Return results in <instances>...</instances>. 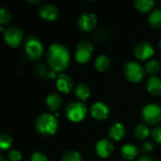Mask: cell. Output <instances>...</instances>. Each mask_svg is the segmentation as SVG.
<instances>
[{
    "label": "cell",
    "instance_id": "obj_13",
    "mask_svg": "<svg viewBox=\"0 0 161 161\" xmlns=\"http://www.w3.org/2000/svg\"><path fill=\"white\" fill-rule=\"evenodd\" d=\"M40 16L46 21H54L58 15V9L55 5L44 4L39 9Z\"/></svg>",
    "mask_w": 161,
    "mask_h": 161
},
{
    "label": "cell",
    "instance_id": "obj_15",
    "mask_svg": "<svg viewBox=\"0 0 161 161\" xmlns=\"http://www.w3.org/2000/svg\"><path fill=\"white\" fill-rule=\"evenodd\" d=\"M146 88L151 94L155 96L161 95V79L157 75H151L147 79Z\"/></svg>",
    "mask_w": 161,
    "mask_h": 161
},
{
    "label": "cell",
    "instance_id": "obj_11",
    "mask_svg": "<svg viewBox=\"0 0 161 161\" xmlns=\"http://www.w3.org/2000/svg\"><path fill=\"white\" fill-rule=\"evenodd\" d=\"M91 114L98 121L106 120L109 115V108L103 102H95L91 107Z\"/></svg>",
    "mask_w": 161,
    "mask_h": 161
},
{
    "label": "cell",
    "instance_id": "obj_24",
    "mask_svg": "<svg viewBox=\"0 0 161 161\" xmlns=\"http://www.w3.org/2000/svg\"><path fill=\"white\" fill-rule=\"evenodd\" d=\"M145 70L150 75H156L160 70V63L157 59H151L146 63Z\"/></svg>",
    "mask_w": 161,
    "mask_h": 161
},
{
    "label": "cell",
    "instance_id": "obj_12",
    "mask_svg": "<svg viewBox=\"0 0 161 161\" xmlns=\"http://www.w3.org/2000/svg\"><path fill=\"white\" fill-rule=\"evenodd\" d=\"M113 150H114V146L112 142L107 139H102L98 141L95 145V152L102 158H108L112 154Z\"/></svg>",
    "mask_w": 161,
    "mask_h": 161
},
{
    "label": "cell",
    "instance_id": "obj_25",
    "mask_svg": "<svg viewBox=\"0 0 161 161\" xmlns=\"http://www.w3.org/2000/svg\"><path fill=\"white\" fill-rule=\"evenodd\" d=\"M82 158L81 155L75 150H71V151H67L66 153H64V155L61 158V161H81Z\"/></svg>",
    "mask_w": 161,
    "mask_h": 161
},
{
    "label": "cell",
    "instance_id": "obj_33",
    "mask_svg": "<svg viewBox=\"0 0 161 161\" xmlns=\"http://www.w3.org/2000/svg\"><path fill=\"white\" fill-rule=\"evenodd\" d=\"M0 161H7V159H6V158H5V157L0 156Z\"/></svg>",
    "mask_w": 161,
    "mask_h": 161
},
{
    "label": "cell",
    "instance_id": "obj_34",
    "mask_svg": "<svg viewBox=\"0 0 161 161\" xmlns=\"http://www.w3.org/2000/svg\"><path fill=\"white\" fill-rule=\"evenodd\" d=\"M159 48H160V51H161V40H160V42H159Z\"/></svg>",
    "mask_w": 161,
    "mask_h": 161
},
{
    "label": "cell",
    "instance_id": "obj_16",
    "mask_svg": "<svg viewBox=\"0 0 161 161\" xmlns=\"http://www.w3.org/2000/svg\"><path fill=\"white\" fill-rule=\"evenodd\" d=\"M108 134H109V137L112 140L118 142V141H121L125 137V128L123 124L116 123V124H114V125H112L110 126Z\"/></svg>",
    "mask_w": 161,
    "mask_h": 161
},
{
    "label": "cell",
    "instance_id": "obj_1",
    "mask_svg": "<svg viewBox=\"0 0 161 161\" xmlns=\"http://www.w3.org/2000/svg\"><path fill=\"white\" fill-rule=\"evenodd\" d=\"M49 67L57 73H61L70 63V54L68 49L61 43H53L49 46L46 54Z\"/></svg>",
    "mask_w": 161,
    "mask_h": 161
},
{
    "label": "cell",
    "instance_id": "obj_21",
    "mask_svg": "<svg viewBox=\"0 0 161 161\" xmlns=\"http://www.w3.org/2000/svg\"><path fill=\"white\" fill-rule=\"evenodd\" d=\"M134 135L135 137L140 140V141H143L145 139H147L150 135V128L147 125L145 124H139L134 130Z\"/></svg>",
    "mask_w": 161,
    "mask_h": 161
},
{
    "label": "cell",
    "instance_id": "obj_6",
    "mask_svg": "<svg viewBox=\"0 0 161 161\" xmlns=\"http://www.w3.org/2000/svg\"><path fill=\"white\" fill-rule=\"evenodd\" d=\"M142 118L146 124L157 125L161 122V107L157 104H148L142 109Z\"/></svg>",
    "mask_w": 161,
    "mask_h": 161
},
{
    "label": "cell",
    "instance_id": "obj_23",
    "mask_svg": "<svg viewBox=\"0 0 161 161\" xmlns=\"http://www.w3.org/2000/svg\"><path fill=\"white\" fill-rule=\"evenodd\" d=\"M149 24L152 27L156 29L161 28V9H155L151 12L148 17Z\"/></svg>",
    "mask_w": 161,
    "mask_h": 161
},
{
    "label": "cell",
    "instance_id": "obj_18",
    "mask_svg": "<svg viewBox=\"0 0 161 161\" xmlns=\"http://www.w3.org/2000/svg\"><path fill=\"white\" fill-rule=\"evenodd\" d=\"M61 98L60 96L56 93V92H52L50 93L47 98H46V106L48 108L49 110L51 111H55V110H58L60 106H61Z\"/></svg>",
    "mask_w": 161,
    "mask_h": 161
},
{
    "label": "cell",
    "instance_id": "obj_4",
    "mask_svg": "<svg viewBox=\"0 0 161 161\" xmlns=\"http://www.w3.org/2000/svg\"><path fill=\"white\" fill-rule=\"evenodd\" d=\"M125 76L133 83H140L144 78V70L138 62L129 61L124 67Z\"/></svg>",
    "mask_w": 161,
    "mask_h": 161
},
{
    "label": "cell",
    "instance_id": "obj_9",
    "mask_svg": "<svg viewBox=\"0 0 161 161\" xmlns=\"http://www.w3.org/2000/svg\"><path fill=\"white\" fill-rule=\"evenodd\" d=\"M96 25H97V17L92 12L83 13L77 21V25L79 29L85 32L92 30L96 26Z\"/></svg>",
    "mask_w": 161,
    "mask_h": 161
},
{
    "label": "cell",
    "instance_id": "obj_32",
    "mask_svg": "<svg viewBox=\"0 0 161 161\" xmlns=\"http://www.w3.org/2000/svg\"><path fill=\"white\" fill-rule=\"evenodd\" d=\"M138 161H156V160H155L154 158H152L148 157V156H145V157H142V158H139Z\"/></svg>",
    "mask_w": 161,
    "mask_h": 161
},
{
    "label": "cell",
    "instance_id": "obj_26",
    "mask_svg": "<svg viewBox=\"0 0 161 161\" xmlns=\"http://www.w3.org/2000/svg\"><path fill=\"white\" fill-rule=\"evenodd\" d=\"M12 144V138L8 134H1L0 136V148L2 150H8Z\"/></svg>",
    "mask_w": 161,
    "mask_h": 161
},
{
    "label": "cell",
    "instance_id": "obj_7",
    "mask_svg": "<svg viewBox=\"0 0 161 161\" xmlns=\"http://www.w3.org/2000/svg\"><path fill=\"white\" fill-rule=\"evenodd\" d=\"M93 51V46L89 41H81L75 49V59L78 63H86L90 60Z\"/></svg>",
    "mask_w": 161,
    "mask_h": 161
},
{
    "label": "cell",
    "instance_id": "obj_8",
    "mask_svg": "<svg viewBox=\"0 0 161 161\" xmlns=\"http://www.w3.org/2000/svg\"><path fill=\"white\" fill-rule=\"evenodd\" d=\"M5 42L10 47H17L23 40V32L17 26H8L3 32Z\"/></svg>",
    "mask_w": 161,
    "mask_h": 161
},
{
    "label": "cell",
    "instance_id": "obj_19",
    "mask_svg": "<svg viewBox=\"0 0 161 161\" xmlns=\"http://www.w3.org/2000/svg\"><path fill=\"white\" fill-rule=\"evenodd\" d=\"M94 66L97 71L105 72L110 66V59L106 55H100L96 58V59L94 61Z\"/></svg>",
    "mask_w": 161,
    "mask_h": 161
},
{
    "label": "cell",
    "instance_id": "obj_14",
    "mask_svg": "<svg viewBox=\"0 0 161 161\" xmlns=\"http://www.w3.org/2000/svg\"><path fill=\"white\" fill-rule=\"evenodd\" d=\"M57 89L63 93H68L72 91L74 84L72 78L67 75H59L57 79Z\"/></svg>",
    "mask_w": 161,
    "mask_h": 161
},
{
    "label": "cell",
    "instance_id": "obj_30",
    "mask_svg": "<svg viewBox=\"0 0 161 161\" xmlns=\"http://www.w3.org/2000/svg\"><path fill=\"white\" fill-rule=\"evenodd\" d=\"M153 149H154V145L150 142H145L141 145V151L144 154L151 153L153 151Z\"/></svg>",
    "mask_w": 161,
    "mask_h": 161
},
{
    "label": "cell",
    "instance_id": "obj_31",
    "mask_svg": "<svg viewBox=\"0 0 161 161\" xmlns=\"http://www.w3.org/2000/svg\"><path fill=\"white\" fill-rule=\"evenodd\" d=\"M30 161H47V158L42 153L35 152L32 154V156L30 158Z\"/></svg>",
    "mask_w": 161,
    "mask_h": 161
},
{
    "label": "cell",
    "instance_id": "obj_17",
    "mask_svg": "<svg viewBox=\"0 0 161 161\" xmlns=\"http://www.w3.org/2000/svg\"><path fill=\"white\" fill-rule=\"evenodd\" d=\"M121 154L122 157L126 159V160H133L137 158L138 154H139V150L138 148L133 145V144H125L122 149H121Z\"/></svg>",
    "mask_w": 161,
    "mask_h": 161
},
{
    "label": "cell",
    "instance_id": "obj_2",
    "mask_svg": "<svg viewBox=\"0 0 161 161\" xmlns=\"http://www.w3.org/2000/svg\"><path fill=\"white\" fill-rule=\"evenodd\" d=\"M57 117L50 113H42L35 122L36 130L42 136H53L58 130Z\"/></svg>",
    "mask_w": 161,
    "mask_h": 161
},
{
    "label": "cell",
    "instance_id": "obj_20",
    "mask_svg": "<svg viewBox=\"0 0 161 161\" xmlns=\"http://www.w3.org/2000/svg\"><path fill=\"white\" fill-rule=\"evenodd\" d=\"M75 92L76 97H77L80 101H85V100H87V99L90 97V95H91V90H90V88H89L86 84H84V83H79V84H77L76 87H75Z\"/></svg>",
    "mask_w": 161,
    "mask_h": 161
},
{
    "label": "cell",
    "instance_id": "obj_10",
    "mask_svg": "<svg viewBox=\"0 0 161 161\" xmlns=\"http://www.w3.org/2000/svg\"><path fill=\"white\" fill-rule=\"evenodd\" d=\"M134 56L141 60L149 59L155 53L153 45L147 42H142L138 43L134 48Z\"/></svg>",
    "mask_w": 161,
    "mask_h": 161
},
{
    "label": "cell",
    "instance_id": "obj_29",
    "mask_svg": "<svg viewBox=\"0 0 161 161\" xmlns=\"http://www.w3.org/2000/svg\"><path fill=\"white\" fill-rule=\"evenodd\" d=\"M152 137L156 142L161 144V126H156L152 131Z\"/></svg>",
    "mask_w": 161,
    "mask_h": 161
},
{
    "label": "cell",
    "instance_id": "obj_22",
    "mask_svg": "<svg viewBox=\"0 0 161 161\" xmlns=\"http://www.w3.org/2000/svg\"><path fill=\"white\" fill-rule=\"evenodd\" d=\"M134 6L139 11L147 12L154 8L155 2L153 0H136L134 2Z\"/></svg>",
    "mask_w": 161,
    "mask_h": 161
},
{
    "label": "cell",
    "instance_id": "obj_3",
    "mask_svg": "<svg viewBox=\"0 0 161 161\" xmlns=\"http://www.w3.org/2000/svg\"><path fill=\"white\" fill-rule=\"evenodd\" d=\"M67 118L73 123H79L83 121L87 115V108L81 102H72L65 109Z\"/></svg>",
    "mask_w": 161,
    "mask_h": 161
},
{
    "label": "cell",
    "instance_id": "obj_28",
    "mask_svg": "<svg viewBox=\"0 0 161 161\" xmlns=\"http://www.w3.org/2000/svg\"><path fill=\"white\" fill-rule=\"evenodd\" d=\"M22 157L21 152L18 150H11L8 154V159L9 161H21Z\"/></svg>",
    "mask_w": 161,
    "mask_h": 161
},
{
    "label": "cell",
    "instance_id": "obj_5",
    "mask_svg": "<svg viewBox=\"0 0 161 161\" xmlns=\"http://www.w3.org/2000/svg\"><path fill=\"white\" fill-rule=\"evenodd\" d=\"M25 51L28 58L37 59L43 53V46L42 42L34 36H29L25 42Z\"/></svg>",
    "mask_w": 161,
    "mask_h": 161
},
{
    "label": "cell",
    "instance_id": "obj_27",
    "mask_svg": "<svg viewBox=\"0 0 161 161\" xmlns=\"http://www.w3.org/2000/svg\"><path fill=\"white\" fill-rule=\"evenodd\" d=\"M11 20V15H10V12L5 8H2L0 9V22H1V25L2 26L4 25H7L10 22Z\"/></svg>",
    "mask_w": 161,
    "mask_h": 161
}]
</instances>
